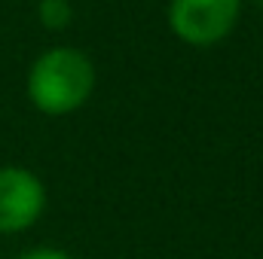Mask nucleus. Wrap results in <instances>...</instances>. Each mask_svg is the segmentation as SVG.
Instances as JSON below:
<instances>
[{"instance_id": "nucleus-6", "label": "nucleus", "mask_w": 263, "mask_h": 259, "mask_svg": "<svg viewBox=\"0 0 263 259\" xmlns=\"http://www.w3.org/2000/svg\"><path fill=\"white\" fill-rule=\"evenodd\" d=\"M251 3H257V6H263V0H251Z\"/></svg>"}, {"instance_id": "nucleus-3", "label": "nucleus", "mask_w": 263, "mask_h": 259, "mask_svg": "<svg viewBox=\"0 0 263 259\" xmlns=\"http://www.w3.org/2000/svg\"><path fill=\"white\" fill-rule=\"evenodd\" d=\"M46 183L25 165H0V235L34 229L46 210Z\"/></svg>"}, {"instance_id": "nucleus-5", "label": "nucleus", "mask_w": 263, "mask_h": 259, "mask_svg": "<svg viewBox=\"0 0 263 259\" xmlns=\"http://www.w3.org/2000/svg\"><path fill=\"white\" fill-rule=\"evenodd\" d=\"M15 259H77V256H70L62 247H31V250L18 253Z\"/></svg>"}, {"instance_id": "nucleus-2", "label": "nucleus", "mask_w": 263, "mask_h": 259, "mask_svg": "<svg viewBox=\"0 0 263 259\" xmlns=\"http://www.w3.org/2000/svg\"><path fill=\"white\" fill-rule=\"evenodd\" d=\"M245 0H168L165 21L175 40L193 49H211L233 37Z\"/></svg>"}, {"instance_id": "nucleus-4", "label": "nucleus", "mask_w": 263, "mask_h": 259, "mask_svg": "<svg viewBox=\"0 0 263 259\" xmlns=\"http://www.w3.org/2000/svg\"><path fill=\"white\" fill-rule=\"evenodd\" d=\"M37 18L46 31H65L73 21V6L70 0H37Z\"/></svg>"}, {"instance_id": "nucleus-1", "label": "nucleus", "mask_w": 263, "mask_h": 259, "mask_svg": "<svg viewBox=\"0 0 263 259\" xmlns=\"http://www.w3.org/2000/svg\"><path fill=\"white\" fill-rule=\"evenodd\" d=\"M98 85L95 61L77 46H49L43 49L25 76V95L31 107L43 116L62 119L73 116L89 104Z\"/></svg>"}]
</instances>
